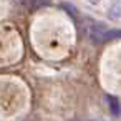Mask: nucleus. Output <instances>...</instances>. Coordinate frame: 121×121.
Listing matches in <instances>:
<instances>
[{
    "instance_id": "1",
    "label": "nucleus",
    "mask_w": 121,
    "mask_h": 121,
    "mask_svg": "<svg viewBox=\"0 0 121 121\" xmlns=\"http://www.w3.org/2000/svg\"><path fill=\"white\" fill-rule=\"evenodd\" d=\"M88 35H90V40H91L93 43L101 45V43H104V42H109V40H113V38H118V37H119V30H108L104 25L96 23V25H91V27H90Z\"/></svg>"
},
{
    "instance_id": "2",
    "label": "nucleus",
    "mask_w": 121,
    "mask_h": 121,
    "mask_svg": "<svg viewBox=\"0 0 121 121\" xmlns=\"http://www.w3.org/2000/svg\"><path fill=\"white\" fill-rule=\"evenodd\" d=\"M106 101H108V106H109L111 114H113V116H119V101H118V98L108 95V96H106Z\"/></svg>"
},
{
    "instance_id": "3",
    "label": "nucleus",
    "mask_w": 121,
    "mask_h": 121,
    "mask_svg": "<svg viewBox=\"0 0 121 121\" xmlns=\"http://www.w3.org/2000/svg\"><path fill=\"white\" fill-rule=\"evenodd\" d=\"M50 2L52 0H30V10H38L40 7H43V5H50Z\"/></svg>"
},
{
    "instance_id": "4",
    "label": "nucleus",
    "mask_w": 121,
    "mask_h": 121,
    "mask_svg": "<svg viewBox=\"0 0 121 121\" xmlns=\"http://www.w3.org/2000/svg\"><path fill=\"white\" fill-rule=\"evenodd\" d=\"M18 7H30V0H13Z\"/></svg>"
}]
</instances>
